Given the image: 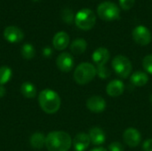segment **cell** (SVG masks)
<instances>
[{"mask_svg":"<svg viewBox=\"0 0 152 151\" xmlns=\"http://www.w3.org/2000/svg\"><path fill=\"white\" fill-rule=\"evenodd\" d=\"M75 61L73 56L69 53H61L58 55L56 59V65L57 68L64 73L70 72L74 68Z\"/></svg>","mask_w":152,"mask_h":151,"instance_id":"9","label":"cell"},{"mask_svg":"<svg viewBox=\"0 0 152 151\" xmlns=\"http://www.w3.org/2000/svg\"><path fill=\"white\" fill-rule=\"evenodd\" d=\"M69 44V36L65 31L57 32L53 38V45L58 51L65 50Z\"/></svg>","mask_w":152,"mask_h":151,"instance_id":"15","label":"cell"},{"mask_svg":"<svg viewBox=\"0 0 152 151\" xmlns=\"http://www.w3.org/2000/svg\"><path fill=\"white\" fill-rule=\"evenodd\" d=\"M20 53H21V56L25 60H31L34 58V56L36 54V50L31 44L27 43L22 45Z\"/></svg>","mask_w":152,"mask_h":151,"instance_id":"22","label":"cell"},{"mask_svg":"<svg viewBox=\"0 0 152 151\" xmlns=\"http://www.w3.org/2000/svg\"><path fill=\"white\" fill-rule=\"evenodd\" d=\"M91 143L90 137L88 133H79L72 140V145L75 151H86Z\"/></svg>","mask_w":152,"mask_h":151,"instance_id":"13","label":"cell"},{"mask_svg":"<svg viewBox=\"0 0 152 151\" xmlns=\"http://www.w3.org/2000/svg\"><path fill=\"white\" fill-rule=\"evenodd\" d=\"M99 17L106 21H112L118 20L120 17V9L113 2L105 1L99 4L97 8Z\"/></svg>","mask_w":152,"mask_h":151,"instance_id":"6","label":"cell"},{"mask_svg":"<svg viewBox=\"0 0 152 151\" xmlns=\"http://www.w3.org/2000/svg\"><path fill=\"white\" fill-rule=\"evenodd\" d=\"M87 48V42L84 38H76L70 44V51L74 54H82Z\"/></svg>","mask_w":152,"mask_h":151,"instance_id":"19","label":"cell"},{"mask_svg":"<svg viewBox=\"0 0 152 151\" xmlns=\"http://www.w3.org/2000/svg\"><path fill=\"white\" fill-rule=\"evenodd\" d=\"M20 93L25 98L33 99L37 95V89L32 83L24 82L20 86Z\"/></svg>","mask_w":152,"mask_h":151,"instance_id":"20","label":"cell"},{"mask_svg":"<svg viewBox=\"0 0 152 151\" xmlns=\"http://www.w3.org/2000/svg\"><path fill=\"white\" fill-rule=\"evenodd\" d=\"M110 53L105 47H99L92 54V60L94 63L98 66H105L107 62L110 61Z\"/></svg>","mask_w":152,"mask_h":151,"instance_id":"12","label":"cell"},{"mask_svg":"<svg viewBox=\"0 0 152 151\" xmlns=\"http://www.w3.org/2000/svg\"><path fill=\"white\" fill-rule=\"evenodd\" d=\"M111 66L115 73L120 78H127L132 75L133 66L131 61L124 55H117L111 61Z\"/></svg>","mask_w":152,"mask_h":151,"instance_id":"5","label":"cell"},{"mask_svg":"<svg viewBox=\"0 0 152 151\" xmlns=\"http://www.w3.org/2000/svg\"><path fill=\"white\" fill-rule=\"evenodd\" d=\"M148 81H149V76L144 71H141V70L135 71V72L132 73V75L130 77V82L134 86L142 87V86L145 85L148 83Z\"/></svg>","mask_w":152,"mask_h":151,"instance_id":"17","label":"cell"},{"mask_svg":"<svg viewBox=\"0 0 152 151\" xmlns=\"http://www.w3.org/2000/svg\"><path fill=\"white\" fill-rule=\"evenodd\" d=\"M88 135L91 140V143L96 146L103 144L106 141V133L101 127H93L89 130Z\"/></svg>","mask_w":152,"mask_h":151,"instance_id":"16","label":"cell"},{"mask_svg":"<svg viewBox=\"0 0 152 151\" xmlns=\"http://www.w3.org/2000/svg\"><path fill=\"white\" fill-rule=\"evenodd\" d=\"M72 146L70 135L63 131L49 133L45 138V147L48 151H69Z\"/></svg>","mask_w":152,"mask_h":151,"instance_id":"1","label":"cell"},{"mask_svg":"<svg viewBox=\"0 0 152 151\" xmlns=\"http://www.w3.org/2000/svg\"><path fill=\"white\" fill-rule=\"evenodd\" d=\"M123 141L128 147L135 148L142 142V134L136 128L129 127L123 133Z\"/></svg>","mask_w":152,"mask_h":151,"instance_id":"8","label":"cell"},{"mask_svg":"<svg viewBox=\"0 0 152 151\" xmlns=\"http://www.w3.org/2000/svg\"><path fill=\"white\" fill-rule=\"evenodd\" d=\"M125 91V84L120 79H114L110 81L106 86V93L110 97H118L123 94Z\"/></svg>","mask_w":152,"mask_h":151,"instance_id":"14","label":"cell"},{"mask_svg":"<svg viewBox=\"0 0 152 151\" xmlns=\"http://www.w3.org/2000/svg\"><path fill=\"white\" fill-rule=\"evenodd\" d=\"M12 77V70L7 66L0 67V85H4L8 83Z\"/></svg>","mask_w":152,"mask_h":151,"instance_id":"21","label":"cell"},{"mask_svg":"<svg viewBox=\"0 0 152 151\" xmlns=\"http://www.w3.org/2000/svg\"><path fill=\"white\" fill-rule=\"evenodd\" d=\"M75 23L77 28L82 30H90L96 23L95 13L88 8L79 10L74 18Z\"/></svg>","mask_w":152,"mask_h":151,"instance_id":"4","label":"cell"},{"mask_svg":"<svg viewBox=\"0 0 152 151\" xmlns=\"http://www.w3.org/2000/svg\"><path fill=\"white\" fill-rule=\"evenodd\" d=\"M134 3H135V0H119L120 7L126 11L130 10L134 6Z\"/></svg>","mask_w":152,"mask_h":151,"instance_id":"25","label":"cell"},{"mask_svg":"<svg viewBox=\"0 0 152 151\" xmlns=\"http://www.w3.org/2000/svg\"><path fill=\"white\" fill-rule=\"evenodd\" d=\"M4 39L12 44H16L24 38V34L20 28L15 26H8L4 30Z\"/></svg>","mask_w":152,"mask_h":151,"instance_id":"11","label":"cell"},{"mask_svg":"<svg viewBox=\"0 0 152 151\" xmlns=\"http://www.w3.org/2000/svg\"><path fill=\"white\" fill-rule=\"evenodd\" d=\"M86 108L94 113H102L106 109L107 103L104 98L99 95H93L86 100Z\"/></svg>","mask_w":152,"mask_h":151,"instance_id":"10","label":"cell"},{"mask_svg":"<svg viewBox=\"0 0 152 151\" xmlns=\"http://www.w3.org/2000/svg\"><path fill=\"white\" fill-rule=\"evenodd\" d=\"M96 76V68L89 62H82L74 70L73 78L78 85H86L90 83Z\"/></svg>","mask_w":152,"mask_h":151,"instance_id":"3","label":"cell"},{"mask_svg":"<svg viewBox=\"0 0 152 151\" xmlns=\"http://www.w3.org/2000/svg\"><path fill=\"white\" fill-rule=\"evenodd\" d=\"M133 39L140 45H148L152 40V35L148 28L143 25L137 26L132 32Z\"/></svg>","mask_w":152,"mask_h":151,"instance_id":"7","label":"cell"},{"mask_svg":"<svg viewBox=\"0 0 152 151\" xmlns=\"http://www.w3.org/2000/svg\"><path fill=\"white\" fill-rule=\"evenodd\" d=\"M143 151H152V139H148L142 143Z\"/></svg>","mask_w":152,"mask_h":151,"instance_id":"27","label":"cell"},{"mask_svg":"<svg viewBox=\"0 0 152 151\" xmlns=\"http://www.w3.org/2000/svg\"><path fill=\"white\" fill-rule=\"evenodd\" d=\"M96 75L101 79H107L110 77V70L106 66H98L96 67Z\"/></svg>","mask_w":152,"mask_h":151,"instance_id":"23","label":"cell"},{"mask_svg":"<svg viewBox=\"0 0 152 151\" xmlns=\"http://www.w3.org/2000/svg\"><path fill=\"white\" fill-rule=\"evenodd\" d=\"M45 138L46 136L42 133L37 132V133H33L29 138L30 146L37 150L42 149L44 146H45Z\"/></svg>","mask_w":152,"mask_h":151,"instance_id":"18","label":"cell"},{"mask_svg":"<svg viewBox=\"0 0 152 151\" xmlns=\"http://www.w3.org/2000/svg\"><path fill=\"white\" fill-rule=\"evenodd\" d=\"M6 93V90L5 87L2 85H0V98H3Z\"/></svg>","mask_w":152,"mask_h":151,"instance_id":"29","label":"cell"},{"mask_svg":"<svg viewBox=\"0 0 152 151\" xmlns=\"http://www.w3.org/2000/svg\"><path fill=\"white\" fill-rule=\"evenodd\" d=\"M142 67L146 73L152 75V54L146 55L142 60Z\"/></svg>","mask_w":152,"mask_h":151,"instance_id":"24","label":"cell"},{"mask_svg":"<svg viewBox=\"0 0 152 151\" xmlns=\"http://www.w3.org/2000/svg\"><path fill=\"white\" fill-rule=\"evenodd\" d=\"M150 101H151V102L152 103V94L151 95V97H150Z\"/></svg>","mask_w":152,"mask_h":151,"instance_id":"31","label":"cell"},{"mask_svg":"<svg viewBox=\"0 0 152 151\" xmlns=\"http://www.w3.org/2000/svg\"><path fill=\"white\" fill-rule=\"evenodd\" d=\"M90 151H109V150H107L105 148H102V147H97V148H94V149L91 150Z\"/></svg>","mask_w":152,"mask_h":151,"instance_id":"30","label":"cell"},{"mask_svg":"<svg viewBox=\"0 0 152 151\" xmlns=\"http://www.w3.org/2000/svg\"><path fill=\"white\" fill-rule=\"evenodd\" d=\"M38 103L44 112L54 114L60 109L61 101L57 92L52 89H45L38 94Z\"/></svg>","mask_w":152,"mask_h":151,"instance_id":"2","label":"cell"},{"mask_svg":"<svg viewBox=\"0 0 152 151\" xmlns=\"http://www.w3.org/2000/svg\"><path fill=\"white\" fill-rule=\"evenodd\" d=\"M109 151H124L125 148L123 146V144L119 142H113L109 145L108 148Z\"/></svg>","mask_w":152,"mask_h":151,"instance_id":"26","label":"cell"},{"mask_svg":"<svg viewBox=\"0 0 152 151\" xmlns=\"http://www.w3.org/2000/svg\"><path fill=\"white\" fill-rule=\"evenodd\" d=\"M53 53V51L50 47H45L43 51V54L45 57H50Z\"/></svg>","mask_w":152,"mask_h":151,"instance_id":"28","label":"cell"}]
</instances>
